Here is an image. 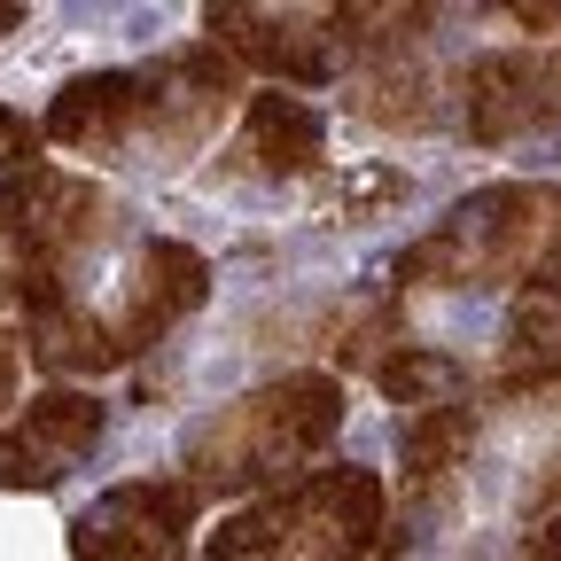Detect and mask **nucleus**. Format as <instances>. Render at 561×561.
Here are the masks:
<instances>
[{
  "label": "nucleus",
  "mask_w": 561,
  "mask_h": 561,
  "mask_svg": "<svg viewBox=\"0 0 561 561\" xmlns=\"http://www.w3.org/2000/svg\"><path fill=\"white\" fill-rule=\"evenodd\" d=\"M561 117V47H491L460 70V125L476 149Z\"/></svg>",
  "instance_id": "nucleus-4"
},
{
  "label": "nucleus",
  "mask_w": 561,
  "mask_h": 561,
  "mask_svg": "<svg viewBox=\"0 0 561 561\" xmlns=\"http://www.w3.org/2000/svg\"><path fill=\"white\" fill-rule=\"evenodd\" d=\"M476 445V405L453 398V405H430V413H413L405 430H398V460H405V483L413 491H437Z\"/></svg>",
  "instance_id": "nucleus-12"
},
{
  "label": "nucleus",
  "mask_w": 561,
  "mask_h": 561,
  "mask_svg": "<svg viewBox=\"0 0 561 561\" xmlns=\"http://www.w3.org/2000/svg\"><path fill=\"white\" fill-rule=\"evenodd\" d=\"M203 24L227 62H257L280 87H328L343 62L328 39V9H242V0H219V9H203Z\"/></svg>",
  "instance_id": "nucleus-5"
},
{
  "label": "nucleus",
  "mask_w": 561,
  "mask_h": 561,
  "mask_svg": "<svg viewBox=\"0 0 561 561\" xmlns=\"http://www.w3.org/2000/svg\"><path fill=\"white\" fill-rule=\"evenodd\" d=\"M523 289H561V187H553V219H546V250H538V273Z\"/></svg>",
  "instance_id": "nucleus-15"
},
{
  "label": "nucleus",
  "mask_w": 561,
  "mask_h": 561,
  "mask_svg": "<svg viewBox=\"0 0 561 561\" xmlns=\"http://www.w3.org/2000/svg\"><path fill=\"white\" fill-rule=\"evenodd\" d=\"M203 297H210V257H203V250H187V242H140L133 280H125V305L110 312L117 351H125V359H133V351H149V343L172 335Z\"/></svg>",
  "instance_id": "nucleus-7"
},
{
  "label": "nucleus",
  "mask_w": 561,
  "mask_h": 561,
  "mask_svg": "<svg viewBox=\"0 0 561 561\" xmlns=\"http://www.w3.org/2000/svg\"><path fill=\"white\" fill-rule=\"evenodd\" d=\"M234 172H250V180H305V172H320V157H328V117L305 102V94H250L242 102V133H234Z\"/></svg>",
  "instance_id": "nucleus-9"
},
{
  "label": "nucleus",
  "mask_w": 561,
  "mask_h": 561,
  "mask_svg": "<svg viewBox=\"0 0 561 561\" xmlns=\"http://www.w3.org/2000/svg\"><path fill=\"white\" fill-rule=\"evenodd\" d=\"M289 500H297L305 553H375L382 546L390 491L375 468H312L305 483H289Z\"/></svg>",
  "instance_id": "nucleus-8"
},
{
  "label": "nucleus",
  "mask_w": 561,
  "mask_h": 561,
  "mask_svg": "<svg viewBox=\"0 0 561 561\" xmlns=\"http://www.w3.org/2000/svg\"><path fill=\"white\" fill-rule=\"evenodd\" d=\"M351 110H359L367 125H382V133H430V125L445 117L437 79H430L421 62H382V70H367V79L351 87Z\"/></svg>",
  "instance_id": "nucleus-13"
},
{
  "label": "nucleus",
  "mask_w": 561,
  "mask_h": 561,
  "mask_svg": "<svg viewBox=\"0 0 561 561\" xmlns=\"http://www.w3.org/2000/svg\"><path fill=\"white\" fill-rule=\"evenodd\" d=\"M9 24H24V9H0V32H9Z\"/></svg>",
  "instance_id": "nucleus-16"
},
{
  "label": "nucleus",
  "mask_w": 561,
  "mask_h": 561,
  "mask_svg": "<svg viewBox=\"0 0 561 561\" xmlns=\"http://www.w3.org/2000/svg\"><path fill=\"white\" fill-rule=\"evenodd\" d=\"M343 430V382L320 375V367H297L234 405H219L210 421H195L187 445H180V483L195 491H257V483H280L297 476L305 460H320Z\"/></svg>",
  "instance_id": "nucleus-1"
},
{
  "label": "nucleus",
  "mask_w": 561,
  "mask_h": 561,
  "mask_svg": "<svg viewBox=\"0 0 561 561\" xmlns=\"http://www.w3.org/2000/svg\"><path fill=\"white\" fill-rule=\"evenodd\" d=\"M133 133H140V70H87L47 102V140H62V149L110 157L133 149Z\"/></svg>",
  "instance_id": "nucleus-10"
},
{
  "label": "nucleus",
  "mask_w": 561,
  "mask_h": 561,
  "mask_svg": "<svg viewBox=\"0 0 561 561\" xmlns=\"http://www.w3.org/2000/svg\"><path fill=\"white\" fill-rule=\"evenodd\" d=\"M546 219H553V187H530V180L476 187L413 250H398L390 273H398V289H500V280H530L538 250H546Z\"/></svg>",
  "instance_id": "nucleus-2"
},
{
  "label": "nucleus",
  "mask_w": 561,
  "mask_h": 561,
  "mask_svg": "<svg viewBox=\"0 0 561 561\" xmlns=\"http://www.w3.org/2000/svg\"><path fill=\"white\" fill-rule=\"evenodd\" d=\"M375 382H382L390 405L430 413V405H453L468 390V367L453 359V351H430V343H390L382 359H375Z\"/></svg>",
  "instance_id": "nucleus-14"
},
{
  "label": "nucleus",
  "mask_w": 561,
  "mask_h": 561,
  "mask_svg": "<svg viewBox=\"0 0 561 561\" xmlns=\"http://www.w3.org/2000/svg\"><path fill=\"white\" fill-rule=\"evenodd\" d=\"M102 430H110L102 398L70 390V382L39 390V398L24 405V421L0 437V483H39V491L62 483L70 468H79V460L102 445Z\"/></svg>",
  "instance_id": "nucleus-6"
},
{
  "label": "nucleus",
  "mask_w": 561,
  "mask_h": 561,
  "mask_svg": "<svg viewBox=\"0 0 561 561\" xmlns=\"http://www.w3.org/2000/svg\"><path fill=\"white\" fill-rule=\"evenodd\" d=\"M24 351H32V367H47V375H102V367H117L125 351H117V335H110V320L94 312V305H79V297H47V305H24Z\"/></svg>",
  "instance_id": "nucleus-11"
},
{
  "label": "nucleus",
  "mask_w": 561,
  "mask_h": 561,
  "mask_svg": "<svg viewBox=\"0 0 561 561\" xmlns=\"http://www.w3.org/2000/svg\"><path fill=\"white\" fill-rule=\"evenodd\" d=\"M227 110H234V62L219 47L157 55V62H140V133H133V149L180 164L219 133Z\"/></svg>",
  "instance_id": "nucleus-3"
}]
</instances>
